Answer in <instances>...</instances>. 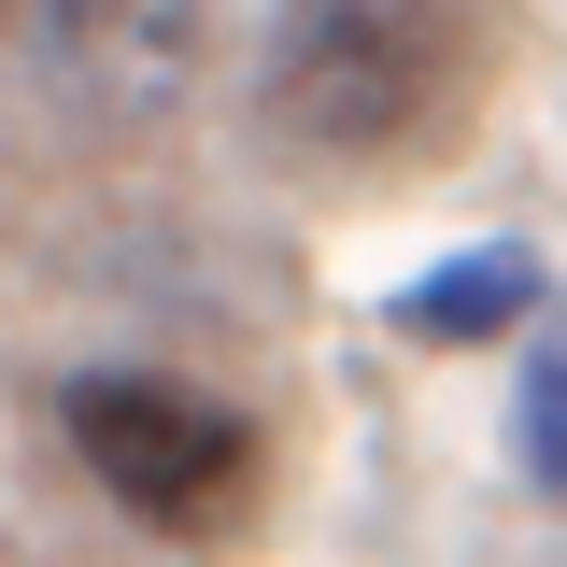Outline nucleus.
Segmentation results:
<instances>
[{
    "label": "nucleus",
    "instance_id": "1",
    "mask_svg": "<svg viewBox=\"0 0 567 567\" xmlns=\"http://www.w3.org/2000/svg\"><path fill=\"white\" fill-rule=\"evenodd\" d=\"M454 0H284L256 29V114L298 156H383L454 100Z\"/></svg>",
    "mask_w": 567,
    "mask_h": 567
},
{
    "label": "nucleus",
    "instance_id": "2",
    "mask_svg": "<svg viewBox=\"0 0 567 567\" xmlns=\"http://www.w3.org/2000/svg\"><path fill=\"white\" fill-rule=\"evenodd\" d=\"M71 454L100 468V496H128L142 525H213L227 496L256 483V425L199 398V383H156V369H85L58 383Z\"/></svg>",
    "mask_w": 567,
    "mask_h": 567
},
{
    "label": "nucleus",
    "instance_id": "3",
    "mask_svg": "<svg viewBox=\"0 0 567 567\" xmlns=\"http://www.w3.org/2000/svg\"><path fill=\"white\" fill-rule=\"evenodd\" d=\"M199 43H213L199 0H43V14H29L43 85L85 100V114H114V128L171 114V100L199 85Z\"/></svg>",
    "mask_w": 567,
    "mask_h": 567
},
{
    "label": "nucleus",
    "instance_id": "4",
    "mask_svg": "<svg viewBox=\"0 0 567 567\" xmlns=\"http://www.w3.org/2000/svg\"><path fill=\"white\" fill-rule=\"evenodd\" d=\"M539 298H554V270H539L525 241H468V256H440L425 284H398L383 327L425 341V354H511L525 327H539Z\"/></svg>",
    "mask_w": 567,
    "mask_h": 567
},
{
    "label": "nucleus",
    "instance_id": "5",
    "mask_svg": "<svg viewBox=\"0 0 567 567\" xmlns=\"http://www.w3.org/2000/svg\"><path fill=\"white\" fill-rule=\"evenodd\" d=\"M511 468H525V496H567V327L511 354Z\"/></svg>",
    "mask_w": 567,
    "mask_h": 567
}]
</instances>
